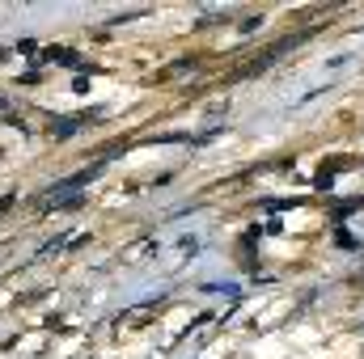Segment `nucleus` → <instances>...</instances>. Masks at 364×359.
Wrapping results in <instances>:
<instances>
[{
    "label": "nucleus",
    "instance_id": "nucleus-1",
    "mask_svg": "<svg viewBox=\"0 0 364 359\" xmlns=\"http://www.w3.org/2000/svg\"><path fill=\"white\" fill-rule=\"evenodd\" d=\"M47 60H51V64H81L77 51H47Z\"/></svg>",
    "mask_w": 364,
    "mask_h": 359
}]
</instances>
